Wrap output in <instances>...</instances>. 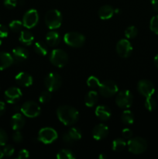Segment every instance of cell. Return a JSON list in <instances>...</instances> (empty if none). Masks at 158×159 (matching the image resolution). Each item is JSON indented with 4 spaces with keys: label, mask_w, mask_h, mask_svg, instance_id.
<instances>
[{
    "label": "cell",
    "mask_w": 158,
    "mask_h": 159,
    "mask_svg": "<svg viewBox=\"0 0 158 159\" xmlns=\"http://www.w3.org/2000/svg\"><path fill=\"white\" fill-rule=\"evenodd\" d=\"M57 116L59 120L65 126H71L77 121L79 113L74 107L64 105L57 108Z\"/></svg>",
    "instance_id": "obj_1"
},
{
    "label": "cell",
    "mask_w": 158,
    "mask_h": 159,
    "mask_svg": "<svg viewBox=\"0 0 158 159\" xmlns=\"http://www.w3.org/2000/svg\"><path fill=\"white\" fill-rule=\"evenodd\" d=\"M45 23L50 30H56L61 26L62 14L57 9H50L45 16Z\"/></svg>",
    "instance_id": "obj_2"
},
{
    "label": "cell",
    "mask_w": 158,
    "mask_h": 159,
    "mask_svg": "<svg viewBox=\"0 0 158 159\" xmlns=\"http://www.w3.org/2000/svg\"><path fill=\"white\" fill-rule=\"evenodd\" d=\"M128 149L132 154L139 155L147 150V142L145 139L142 138H134L129 139L127 143Z\"/></svg>",
    "instance_id": "obj_3"
},
{
    "label": "cell",
    "mask_w": 158,
    "mask_h": 159,
    "mask_svg": "<svg viewBox=\"0 0 158 159\" xmlns=\"http://www.w3.org/2000/svg\"><path fill=\"white\" fill-rule=\"evenodd\" d=\"M49 58L53 65L58 68H63L68 63V56L63 50L54 49L50 54Z\"/></svg>",
    "instance_id": "obj_4"
},
{
    "label": "cell",
    "mask_w": 158,
    "mask_h": 159,
    "mask_svg": "<svg viewBox=\"0 0 158 159\" xmlns=\"http://www.w3.org/2000/svg\"><path fill=\"white\" fill-rule=\"evenodd\" d=\"M64 41L68 46L73 48H80L85 42V37L83 34L77 32L67 33L64 37Z\"/></svg>",
    "instance_id": "obj_5"
},
{
    "label": "cell",
    "mask_w": 158,
    "mask_h": 159,
    "mask_svg": "<svg viewBox=\"0 0 158 159\" xmlns=\"http://www.w3.org/2000/svg\"><path fill=\"white\" fill-rule=\"evenodd\" d=\"M62 84L61 77L59 74L50 72L46 75L44 79V85L46 89L50 92H54L59 89Z\"/></svg>",
    "instance_id": "obj_6"
},
{
    "label": "cell",
    "mask_w": 158,
    "mask_h": 159,
    "mask_svg": "<svg viewBox=\"0 0 158 159\" xmlns=\"http://www.w3.org/2000/svg\"><path fill=\"white\" fill-rule=\"evenodd\" d=\"M20 111L26 117L34 118L40 114V107L38 104L33 101H27L24 102L20 108Z\"/></svg>",
    "instance_id": "obj_7"
},
{
    "label": "cell",
    "mask_w": 158,
    "mask_h": 159,
    "mask_svg": "<svg viewBox=\"0 0 158 159\" xmlns=\"http://www.w3.org/2000/svg\"><path fill=\"white\" fill-rule=\"evenodd\" d=\"M133 102V96L129 90H122L118 93L116 99V103L119 107L128 109L132 106Z\"/></svg>",
    "instance_id": "obj_8"
},
{
    "label": "cell",
    "mask_w": 158,
    "mask_h": 159,
    "mask_svg": "<svg viewBox=\"0 0 158 159\" xmlns=\"http://www.w3.org/2000/svg\"><path fill=\"white\" fill-rule=\"evenodd\" d=\"M57 132L51 127H44L38 133V140L45 144H49L57 140Z\"/></svg>",
    "instance_id": "obj_9"
},
{
    "label": "cell",
    "mask_w": 158,
    "mask_h": 159,
    "mask_svg": "<svg viewBox=\"0 0 158 159\" xmlns=\"http://www.w3.org/2000/svg\"><path fill=\"white\" fill-rule=\"evenodd\" d=\"M99 90L102 96L105 97H111L116 94V93L119 91V88L116 82L111 80H107L99 85Z\"/></svg>",
    "instance_id": "obj_10"
},
{
    "label": "cell",
    "mask_w": 158,
    "mask_h": 159,
    "mask_svg": "<svg viewBox=\"0 0 158 159\" xmlns=\"http://www.w3.org/2000/svg\"><path fill=\"white\" fill-rule=\"evenodd\" d=\"M39 21V14L36 9L28 10L24 14L23 18V24L27 29H31L37 24Z\"/></svg>",
    "instance_id": "obj_11"
},
{
    "label": "cell",
    "mask_w": 158,
    "mask_h": 159,
    "mask_svg": "<svg viewBox=\"0 0 158 159\" xmlns=\"http://www.w3.org/2000/svg\"><path fill=\"white\" fill-rule=\"evenodd\" d=\"M137 89L139 93L146 98L152 96L155 92L153 84L150 81L147 80V79L140 80L138 82Z\"/></svg>",
    "instance_id": "obj_12"
},
{
    "label": "cell",
    "mask_w": 158,
    "mask_h": 159,
    "mask_svg": "<svg viewBox=\"0 0 158 159\" xmlns=\"http://www.w3.org/2000/svg\"><path fill=\"white\" fill-rule=\"evenodd\" d=\"M116 51L122 57H128L131 55L133 47L131 43L126 39H122L116 44Z\"/></svg>",
    "instance_id": "obj_13"
},
{
    "label": "cell",
    "mask_w": 158,
    "mask_h": 159,
    "mask_svg": "<svg viewBox=\"0 0 158 159\" xmlns=\"http://www.w3.org/2000/svg\"><path fill=\"white\" fill-rule=\"evenodd\" d=\"M5 99L6 102L10 104H14L18 102L22 96L20 89L17 87H10L5 92Z\"/></svg>",
    "instance_id": "obj_14"
},
{
    "label": "cell",
    "mask_w": 158,
    "mask_h": 159,
    "mask_svg": "<svg viewBox=\"0 0 158 159\" xmlns=\"http://www.w3.org/2000/svg\"><path fill=\"white\" fill-rule=\"evenodd\" d=\"M108 128L105 124H99L96 125L92 130V136L97 141L104 139L108 136Z\"/></svg>",
    "instance_id": "obj_15"
},
{
    "label": "cell",
    "mask_w": 158,
    "mask_h": 159,
    "mask_svg": "<svg viewBox=\"0 0 158 159\" xmlns=\"http://www.w3.org/2000/svg\"><path fill=\"white\" fill-rule=\"evenodd\" d=\"M15 81L20 85L23 87H29L33 84V78L29 74L21 71L15 77Z\"/></svg>",
    "instance_id": "obj_16"
},
{
    "label": "cell",
    "mask_w": 158,
    "mask_h": 159,
    "mask_svg": "<svg viewBox=\"0 0 158 159\" xmlns=\"http://www.w3.org/2000/svg\"><path fill=\"white\" fill-rule=\"evenodd\" d=\"M96 116L99 118V120L102 121L108 120L111 117V110L108 107H107L106 106H99V107H96L95 111H94Z\"/></svg>",
    "instance_id": "obj_17"
},
{
    "label": "cell",
    "mask_w": 158,
    "mask_h": 159,
    "mask_svg": "<svg viewBox=\"0 0 158 159\" xmlns=\"http://www.w3.org/2000/svg\"><path fill=\"white\" fill-rule=\"evenodd\" d=\"M12 55L14 61L22 62L27 58L28 56H29V53H28L27 50L25 49V48L18 47V48H15L12 50Z\"/></svg>",
    "instance_id": "obj_18"
},
{
    "label": "cell",
    "mask_w": 158,
    "mask_h": 159,
    "mask_svg": "<svg viewBox=\"0 0 158 159\" xmlns=\"http://www.w3.org/2000/svg\"><path fill=\"white\" fill-rule=\"evenodd\" d=\"M25 118L23 114L20 113H15L11 118V126L14 130H20L24 127Z\"/></svg>",
    "instance_id": "obj_19"
},
{
    "label": "cell",
    "mask_w": 158,
    "mask_h": 159,
    "mask_svg": "<svg viewBox=\"0 0 158 159\" xmlns=\"http://www.w3.org/2000/svg\"><path fill=\"white\" fill-rule=\"evenodd\" d=\"M14 62L12 54L8 52H0V71L5 70Z\"/></svg>",
    "instance_id": "obj_20"
},
{
    "label": "cell",
    "mask_w": 158,
    "mask_h": 159,
    "mask_svg": "<svg viewBox=\"0 0 158 159\" xmlns=\"http://www.w3.org/2000/svg\"><path fill=\"white\" fill-rule=\"evenodd\" d=\"M46 41L49 46L50 47H55L57 45L59 44L60 41V37L59 33H57V31H54V30H52L51 31H50L49 33H47L46 36Z\"/></svg>",
    "instance_id": "obj_21"
},
{
    "label": "cell",
    "mask_w": 158,
    "mask_h": 159,
    "mask_svg": "<svg viewBox=\"0 0 158 159\" xmlns=\"http://www.w3.org/2000/svg\"><path fill=\"white\" fill-rule=\"evenodd\" d=\"M115 12V9L108 5L102 6L99 10V16L102 20H108L112 18Z\"/></svg>",
    "instance_id": "obj_22"
},
{
    "label": "cell",
    "mask_w": 158,
    "mask_h": 159,
    "mask_svg": "<svg viewBox=\"0 0 158 159\" xmlns=\"http://www.w3.org/2000/svg\"><path fill=\"white\" fill-rule=\"evenodd\" d=\"M19 40L23 44L29 46V45L32 44L33 42L34 37L32 33L29 32V30H23L20 33Z\"/></svg>",
    "instance_id": "obj_23"
},
{
    "label": "cell",
    "mask_w": 158,
    "mask_h": 159,
    "mask_svg": "<svg viewBox=\"0 0 158 159\" xmlns=\"http://www.w3.org/2000/svg\"><path fill=\"white\" fill-rule=\"evenodd\" d=\"M99 99V95L96 91H89L85 97V105L88 107H94L98 102Z\"/></svg>",
    "instance_id": "obj_24"
},
{
    "label": "cell",
    "mask_w": 158,
    "mask_h": 159,
    "mask_svg": "<svg viewBox=\"0 0 158 159\" xmlns=\"http://www.w3.org/2000/svg\"><path fill=\"white\" fill-rule=\"evenodd\" d=\"M126 147V142L122 138L115 139L112 143V148L115 152H121Z\"/></svg>",
    "instance_id": "obj_25"
},
{
    "label": "cell",
    "mask_w": 158,
    "mask_h": 159,
    "mask_svg": "<svg viewBox=\"0 0 158 159\" xmlns=\"http://www.w3.org/2000/svg\"><path fill=\"white\" fill-rule=\"evenodd\" d=\"M34 50H35V51L37 54L42 56L46 55L48 53L47 46H46V43L42 41H38L35 43Z\"/></svg>",
    "instance_id": "obj_26"
},
{
    "label": "cell",
    "mask_w": 158,
    "mask_h": 159,
    "mask_svg": "<svg viewBox=\"0 0 158 159\" xmlns=\"http://www.w3.org/2000/svg\"><path fill=\"white\" fill-rule=\"evenodd\" d=\"M121 118H122V122L125 124H127V125L133 124V122H134V115L132 113V111L129 110L123 111V113H122V117Z\"/></svg>",
    "instance_id": "obj_27"
},
{
    "label": "cell",
    "mask_w": 158,
    "mask_h": 159,
    "mask_svg": "<svg viewBox=\"0 0 158 159\" xmlns=\"http://www.w3.org/2000/svg\"><path fill=\"white\" fill-rule=\"evenodd\" d=\"M57 159H75L76 156L69 149H62L57 154Z\"/></svg>",
    "instance_id": "obj_28"
},
{
    "label": "cell",
    "mask_w": 158,
    "mask_h": 159,
    "mask_svg": "<svg viewBox=\"0 0 158 159\" xmlns=\"http://www.w3.org/2000/svg\"><path fill=\"white\" fill-rule=\"evenodd\" d=\"M68 134L70 135V137L72 138L74 141L80 140L82 136L81 130L79 129L76 128V127H72V128L69 129V130L68 131Z\"/></svg>",
    "instance_id": "obj_29"
},
{
    "label": "cell",
    "mask_w": 158,
    "mask_h": 159,
    "mask_svg": "<svg viewBox=\"0 0 158 159\" xmlns=\"http://www.w3.org/2000/svg\"><path fill=\"white\" fill-rule=\"evenodd\" d=\"M145 108L147 109L148 111H153L156 109V102L154 99L152 98V96L150 97H147L146 98V100H145Z\"/></svg>",
    "instance_id": "obj_30"
},
{
    "label": "cell",
    "mask_w": 158,
    "mask_h": 159,
    "mask_svg": "<svg viewBox=\"0 0 158 159\" xmlns=\"http://www.w3.org/2000/svg\"><path fill=\"white\" fill-rule=\"evenodd\" d=\"M138 30L136 29V26H130L129 27L126 28V30H125V36L126 37V38L128 39H133L137 35Z\"/></svg>",
    "instance_id": "obj_31"
},
{
    "label": "cell",
    "mask_w": 158,
    "mask_h": 159,
    "mask_svg": "<svg viewBox=\"0 0 158 159\" xmlns=\"http://www.w3.org/2000/svg\"><path fill=\"white\" fill-rule=\"evenodd\" d=\"M23 22L20 21V20H12L10 23H9V29L13 32H19L21 30L22 27H23Z\"/></svg>",
    "instance_id": "obj_32"
},
{
    "label": "cell",
    "mask_w": 158,
    "mask_h": 159,
    "mask_svg": "<svg viewBox=\"0 0 158 159\" xmlns=\"http://www.w3.org/2000/svg\"><path fill=\"white\" fill-rule=\"evenodd\" d=\"M51 99V94L49 90H46L40 93V96H39V101L40 103H46L49 102Z\"/></svg>",
    "instance_id": "obj_33"
},
{
    "label": "cell",
    "mask_w": 158,
    "mask_h": 159,
    "mask_svg": "<svg viewBox=\"0 0 158 159\" xmlns=\"http://www.w3.org/2000/svg\"><path fill=\"white\" fill-rule=\"evenodd\" d=\"M150 28L152 32L158 35V15L152 17L150 22Z\"/></svg>",
    "instance_id": "obj_34"
},
{
    "label": "cell",
    "mask_w": 158,
    "mask_h": 159,
    "mask_svg": "<svg viewBox=\"0 0 158 159\" xmlns=\"http://www.w3.org/2000/svg\"><path fill=\"white\" fill-rule=\"evenodd\" d=\"M100 84L101 82H99V79L95 76H90L87 80V85L90 88H97Z\"/></svg>",
    "instance_id": "obj_35"
},
{
    "label": "cell",
    "mask_w": 158,
    "mask_h": 159,
    "mask_svg": "<svg viewBox=\"0 0 158 159\" xmlns=\"http://www.w3.org/2000/svg\"><path fill=\"white\" fill-rule=\"evenodd\" d=\"M2 152L4 155H6L7 157H10L14 154L15 149H14V148L12 145H5Z\"/></svg>",
    "instance_id": "obj_36"
},
{
    "label": "cell",
    "mask_w": 158,
    "mask_h": 159,
    "mask_svg": "<svg viewBox=\"0 0 158 159\" xmlns=\"http://www.w3.org/2000/svg\"><path fill=\"white\" fill-rule=\"evenodd\" d=\"M8 141V135L5 130L0 129V146H5Z\"/></svg>",
    "instance_id": "obj_37"
},
{
    "label": "cell",
    "mask_w": 158,
    "mask_h": 159,
    "mask_svg": "<svg viewBox=\"0 0 158 159\" xmlns=\"http://www.w3.org/2000/svg\"><path fill=\"white\" fill-rule=\"evenodd\" d=\"M9 35V29L3 24H0V37L5 38Z\"/></svg>",
    "instance_id": "obj_38"
},
{
    "label": "cell",
    "mask_w": 158,
    "mask_h": 159,
    "mask_svg": "<svg viewBox=\"0 0 158 159\" xmlns=\"http://www.w3.org/2000/svg\"><path fill=\"white\" fill-rule=\"evenodd\" d=\"M23 134H22L21 132L19 131V130H15V133L12 134V140L16 143L21 142V141H23Z\"/></svg>",
    "instance_id": "obj_39"
},
{
    "label": "cell",
    "mask_w": 158,
    "mask_h": 159,
    "mask_svg": "<svg viewBox=\"0 0 158 159\" xmlns=\"http://www.w3.org/2000/svg\"><path fill=\"white\" fill-rule=\"evenodd\" d=\"M16 5L17 0H4V6L8 9H13Z\"/></svg>",
    "instance_id": "obj_40"
},
{
    "label": "cell",
    "mask_w": 158,
    "mask_h": 159,
    "mask_svg": "<svg viewBox=\"0 0 158 159\" xmlns=\"http://www.w3.org/2000/svg\"><path fill=\"white\" fill-rule=\"evenodd\" d=\"M122 134L123 138H125V139H130L132 138V136H133V131L129 128L123 129L122 131Z\"/></svg>",
    "instance_id": "obj_41"
},
{
    "label": "cell",
    "mask_w": 158,
    "mask_h": 159,
    "mask_svg": "<svg viewBox=\"0 0 158 159\" xmlns=\"http://www.w3.org/2000/svg\"><path fill=\"white\" fill-rule=\"evenodd\" d=\"M29 157V153L27 150L26 149H23L20 151L18 154V158L19 159H24L27 158Z\"/></svg>",
    "instance_id": "obj_42"
},
{
    "label": "cell",
    "mask_w": 158,
    "mask_h": 159,
    "mask_svg": "<svg viewBox=\"0 0 158 159\" xmlns=\"http://www.w3.org/2000/svg\"><path fill=\"white\" fill-rule=\"evenodd\" d=\"M62 139H63L64 142L66 143V144H71L74 142L73 139L71 138V137H70V135L68 134V133H65L63 135V137H62Z\"/></svg>",
    "instance_id": "obj_43"
},
{
    "label": "cell",
    "mask_w": 158,
    "mask_h": 159,
    "mask_svg": "<svg viewBox=\"0 0 158 159\" xmlns=\"http://www.w3.org/2000/svg\"><path fill=\"white\" fill-rule=\"evenodd\" d=\"M151 4L153 6V9L158 12V0H151Z\"/></svg>",
    "instance_id": "obj_44"
},
{
    "label": "cell",
    "mask_w": 158,
    "mask_h": 159,
    "mask_svg": "<svg viewBox=\"0 0 158 159\" xmlns=\"http://www.w3.org/2000/svg\"><path fill=\"white\" fill-rule=\"evenodd\" d=\"M5 110H6V104L2 102V101H0V116L4 113Z\"/></svg>",
    "instance_id": "obj_45"
},
{
    "label": "cell",
    "mask_w": 158,
    "mask_h": 159,
    "mask_svg": "<svg viewBox=\"0 0 158 159\" xmlns=\"http://www.w3.org/2000/svg\"><path fill=\"white\" fill-rule=\"evenodd\" d=\"M154 64L156 66V68H158V54L156 56H155L154 57Z\"/></svg>",
    "instance_id": "obj_46"
},
{
    "label": "cell",
    "mask_w": 158,
    "mask_h": 159,
    "mask_svg": "<svg viewBox=\"0 0 158 159\" xmlns=\"http://www.w3.org/2000/svg\"><path fill=\"white\" fill-rule=\"evenodd\" d=\"M99 159H105L106 158V155H105L104 153H102L99 155Z\"/></svg>",
    "instance_id": "obj_47"
},
{
    "label": "cell",
    "mask_w": 158,
    "mask_h": 159,
    "mask_svg": "<svg viewBox=\"0 0 158 159\" xmlns=\"http://www.w3.org/2000/svg\"><path fill=\"white\" fill-rule=\"evenodd\" d=\"M3 156H4V154H3V152L1 150V149H0V158H2Z\"/></svg>",
    "instance_id": "obj_48"
},
{
    "label": "cell",
    "mask_w": 158,
    "mask_h": 159,
    "mask_svg": "<svg viewBox=\"0 0 158 159\" xmlns=\"http://www.w3.org/2000/svg\"><path fill=\"white\" fill-rule=\"evenodd\" d=\"M1 44H2V40H0V45H1Z\"/></svg>",
    "instance_id": "obj_49"
},
{
    "label": "cell",
    "mask_w": 158,
    "mask_h": 159,
    "mask_svg": "<svg viewBox=\"0 0 158 159\" xmlns=\"http://www.w3.org/2000/svg\"><path fill=\"white\" fill-rule=\"evenodd\" d=\"M157 97H158V93H157Z\"/></svg>",
    "instance_id": "obj_50"
}]
</instances>
